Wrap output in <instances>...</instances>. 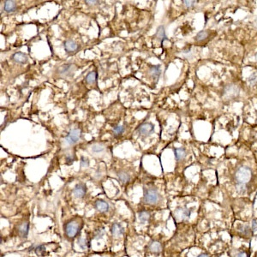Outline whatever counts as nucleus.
I'll list each match as a JSON object with an SVG mask.
<instances>
[{
	"label": "nucleus",
	"instance_id": "f257e3e1",
	"mask_svg": "<svg viewBox=\"0 0 257 257\" xmlns=\"http://www.w3.org/2000/svg\"><path fill=\"white\" fill-rule=\"evenodd\" d=\"M235 177L238 184H248L251 180L252 171L247 166H242L237 171Z\"/></svg>",
	"mask_w": 257,
	"mask_h": 257
},
{
	"label": "nucleus",
	"instance_id": "f03ea898",
	"mask_svg": "<svg viewBox=\"0 0 257 257\" xmlns=\"http://www.w3.org/2000/svg\"><path fill=\"white\" fill-rule=\"evenodd\" d=\"M239 91H240V89H239V87L238 85H235V84L227 85L225 87V88L223 90L222 97L226 100L233 99L238 96Z\"/></svg>",
	"mask_w": 257,
	"mask_h": 257
},
{
	"label": "nucleus",
	"instance_id": "7ed1b4c3",
	"mask_svg": "<svg viewBox=\"0 0 257 257\" xmlns=\"http://www.w3.org/2000/svg\"><path fill=\"white\" fill-rule=\"evenodd\" d=\"M160 200V194L155 189H149L147 190H145L144 194V202L150 204L154 205L157 204Z\"/></svg>",
	"mask_w": 257,
	"mask_h": 257
},
{
	"label": "nucleus",
	"instance_id": "20e7f679",
	"mask_svg": "<svg viewBox=\"0 0 257 257\" xmlns=\"http://www.w3.org/2000/svg\"><path fill=\"white\" fill-rule=\"evenodd\" d=\"M65 233L69 238H75L79 231V224L76 221H70L65 225Z\"/></svg>",
	"mask_w": 257,
	"mask_h": 257
},
{
	"label": "nucleus",
	"instance_id": "39448f33",
	"mask_svg": "<svg viewBox=\"0 0 257 257\" xmlns=\"http://www.w3.org/2000/svg\"><path fill=\"white\" fill-rule=\"evenodd\" d=\"M76 67L74 64H64L61 67L58 68L57 70V73L60 76L63 77H69L73 75L74 72L75 71Z\"/></svg>",
	"mask_w": 257,
	"mask_h": 257
},
{
	"label": "nucleus",
	"instance_id": "423d86ee",
	"mask_svg": "<svg viewBox=\"0 0 257 257\" xmlns=\"http://www.w3.org/2000/svg\"><path fill=\"white\" fill-rule=\"evenodd\" d=\"M80 138H81V130L78 128H74L69 132V134L65 138V141L68 144L73 145L80 140Z\"/></svg>",
	"mask_w": 257,
	"mask_h": 257
},
{
	"label": "nucleus",
	"instance_id": "0eeeda50",
	"mask_svg": "<svg viewBox=\"0 0 257 257\" xmlns=\"http://www.w3.org/2000/svg\"><path fill=\"white\" fill-rule=\"evenodd\" d=\"M190 210L187 208H178L174 212V218L178 220H186L190 216Z\"/></svg>",
	"mask_w": 257,
	"mask_h": 257
},
{
	"label": "nucleus",
	"instance_id": "6e6552de",
	"mask_svg": "<svg viewBox=\"0 0 257 257\" xmlns=\"http://www.w3.org/2000/svg\"><path fill=\"white\" fill-rule=\"evenodd\" d=\"M154 130V125L152 123H143L138 128V132L142 135H148Z\"/></svg>",
	"mask_w": 257,
	"mask_h": 257
},
{
	"label": "nucleus",
	"instance_id": "1a4fd4ad",
	"mask_svg": "<svg viewBox=\"0 0 257 257\" xmlns=\"http://www.w3.org/2000/svg\"><path fill=\"white\" fill-rule=\"evenodd\" d=\"M86 192H87V187H86L85 184H77V185L75 187V189H74L73 190V193L74 195H75V196L77 197V198H82V197H83V196H85Z\"/></svg>",
	"mask_w": 257,
	"mask_h": 257
},
{
	"label": "nucleus",
	"instance_id": "9d476101",
	"mask_svg": "<svg viewBox=\"0 0 257 257\" xmlns=\"http://www.w3.org/2000/svg\"><path fill=\"white\" fill-rule=\"evenodd\" d=\"M111 231L112 236H114V237H119V236H121V235L124 234V228L122 227V225L120 224L114 223L111 225Z\"/></svg>",
	"mask_w": 257,
	"mask_h": 257
},
{
	"label": "nucleus",
	"instance_id": "9b49d317",
	"mask_svg": "<svg viewBox=\"0 0 257 257\" xmlns=\"http://www.w3.org/2000/svg\"><path fill=\"white\" fill-rule=\"evenodd\" d=\"M64 49L67 53H74L77 50L78 48V46L77 44L72 40V39H67L65 42H64Z\"/></svg>",
	"mask_w": 257,
	"mask_h": 257
},
{
	"label": "nucleus",
	"instance_id": "f8f14e48",
	"mask_svg": "<svg viewBox=\"0 0 257 257\" xmlns=\"http://www.w3.org/2000/svg\"><path fill=\"white\" fill-rule=\"evenodd\" d=\"M155 37H156L157 39H159V40L161 42V44H163V42H164L165 40H167V39H168L167 37H166V35H165V31L164 26H160V27L158 28L157 32H156V34H155Z\"/></svg>",
	"mask_w": 257,
	"mask_h": 257
},
{
	"label": "nucleus",
	"instance_id": "ddd939ff",
	"mask_svg": "<svg viewBox=\"0 0 257 257\" xmlns=\"http://www.w3.org/2000/svg\"><path fill=\"white\" fill-rule=\"evenodd\" d=\"M28 231H29V224L28 222L22 223L18 227L19 235L21 238H27V236L28 234Z\"/></svg>",
	"mask_w": 257,
	"mask_h": 257
},
{
	"label": "nucleus",
	"instance_id": "4468645a",
	"mask_svg": "<svg viewBox=\"0 0 257 257\" xmlns=\"http://www.w3.org/2000/svg\"><path fill=\"white\" fill-rule=\"evenodd\" d=\"M95 207L101 213L107 212L109 209V204L103 200H98L95 202Z\"/></svg>",
	"mask_w": 257,
	"mask_h": 257
},
{
	"label": "nucleus",
	"instance_id": "2eb2a0df",
	"mask_svg": "<svg viewBox=\"0 0 257 257\" xmlns=\"http://www.w3.org/2000/svg\"><path fill=\"white\" fill-rule=\"evenodd\" d=\"M148 249L153 253H160L162 250V245L158 241H153V242H150V244L148 246Z\"/></svg>",
	"mask_w": 257,
	"mask_h": 257
},
{
	"label": "nucleus",
	"instance_id": "dca6fc26",
	"mask_svg": "<svg viewBox=\"0 0 257 257\" xmlns=\"http://www.w3.org/2000/svg\"><path fill=\"white\" fill-rule=\"evenodd\" d=\"M13 60L18 64H25L28 62V56L26 55L25 53H15L13 57H12Z\"/></svg>",
	"mask_w": 257,
	"mask_h": 257
},
{
	"label": "nucleus",
	"instance_id": "f3484780",
	"mask_svg": "<svg viewBox=\"0 0 257 257\" xmlns=\"http://www.w3.org/2000/svg\"><path fill=\"white\" fill-rule=\"evenodd\" d=\"M35 250V252L39 256H43L46 252V247L44 244H33L29 248V251Z\"/></svg>",
	"mask_w": 257,
	"mask_h": 257
},
{
	"label": "nucleus",
	"instance_id": "a211bd4d",
	"mask_svg": "<svg viewBox=\"0 0 257 257\" xmlns=\"http://www.w3.org/2000/svg\"><path fill=\"white\" fill-rule=\"evenodd\" d=\"M149 74L152 75V77L153 79H158L161 74V68L160 65H155V66H152L149 70Z\"/></svg>",
	"mask_w": 257,
	"mask_h": 257
},
{
	"label": "nucleus",
	"instance_id": "6ab92c4d",
	"mask_svg": "<svg viewBox=\"0 0 257 257\" xmlns=\"http://www.w3.org/2000/svg\"><path fill=\"white\" fill-rule=\"evenodd\" d=\"M16 9H17V4L14 1L8 0L4 2V10L6 12H9V13L14 12Z\"/></svg>",
	"mask_w": 257,
	"mask_h": 257
},
{
	"label": "nucleus",
	"instance_id": "aec40b11",
	"mask_svg": "<svg viewBox=\"0 0 257 257\" xmlns=\"http://www.w3.org/2000/svg\"><path fill=\"white\" fill-rule=\"evenodd\" d=\"M174 153H175V157H176L177 160H181L184 159V157L186 156V151L183 147L175 148Z\"/></svg>",
	"mask_w": 257,
	"mask_h": 257
},
{
	"label": "nucleus",
	"instance_id": "412c9836",
	"mask_svg": "<svg viewBox=\"0 0 257 257\" xmlns=\"http://www.w3.org/2000/svg\"><path fill=\"white\" fill-rule=\"evenodd\" d=\"M150 218V213L147 211H142L138 213V220L142 224H145Z\"/></svg>",
	"mask_w": 257,
	"mask_h": 257
},
{
	"label": "nucleus",
	"instance_id": "4be33fe9",
	"mask_svg": "<svg viewBox=\"0 0 257 257\" xmlns=\"http://www.w3.org/2000/svg\"><path fill=\"white\" fill-rule=\"evenodd\" d=\"M117 178H118V179H119L120 182H122L123 184H125V183H127V182L129 181L130 175L128 173H127V172H125V171H121L120 173H118Z\"/></svg>",
	"mask_w": 257,
	"mask_h": 257
},
{
	"label": "nucleus",
	"instance_id": "5701e85b",
	"mask_svg": "<svg viewBox=\"0 0 257 257\" xmlns=\"http://www.w3.org/2000/svg\"><path fill=\"white\" fill-rule=\"evenodd\" d=\"M239 231L241 232V234L244 237H249L250 234H251V231H250V228L249 225H242L240 226L239 228Z\"/></svg>",
	"mask_w": 257,
	"mask_h": 257
},
{
	"label": "nucleus",
	"instance_id": "b1692460",
	"mask_svg": "<svg viewBox=\"0 0 257 257\" xmlns=\"http://www.w3.org/2000/svg\"><path fill=\"white\" fill-rule=\"evenodd\" d=\"M96 79H97V73L94 72V71H92L90 73L88 74V75L86 76V82L88 84H93L96 82Z\"/></svg>",
	"mask_w": 257,
	"mask_h": 257
},
{
	"label": "nucleus",
	"instance_id": "393cba45",
	"mask_svg": "<svg viewBox=\"0 0 257 257\" xmlns=\"http://www.w3.org/2000/svg\"><path fill=\"white\" fill-rule=\"evenodd\" d=\"M248 83L250 86H256L257 85V72H254L248 79Z\"/></svg>",
	"mask_w": 257,
	"mask_h": 257
},
{
	"label": "nucleus",
	"instance_id": "a878e982",
	"mask_svg": "<svg viewBox=\"0 0 257 257\" xmlns=\"http://www.w3.org/2000/svg\"><path fill=\"white\" fill-rule=\"evenodd\" d=\"M207 36H208V32L207 31H201L196 35L195 39H196V41H202V40L206 39L207 38Z\"/></svg>",
	"mask_w": 257,
	"mask_h": 257
},
{
	"label": "nucleus",
	"instance_id": "bb28decb",
	"mask_svg": "<svg viewBox=\"0 0 257 257\" xmlns=\"http://www.w3.org/2000/svg\"><path fill=\"white\" fill-rule=\"evenodd\" d=\"M124 127L123 125H117L113 128V133L115 135H120L124 133Z\"/></svg>",
	"mask_w": 257,
	"mask_h": 257
},
{
	"label": "nucleus",
	"instance_id": "cd10ccee",
	"mask_svg": "<svg viewBox=\"0 0 257 257\" xmlns=\"http://www.w3.org/2000/svg\"><path fill=\"white\" fill-rule=\"evenodd\" d=\"M77 243L78 245L82 249H86L88 248V241L86 239L82 238H80L77 240Z\"/></svg>",
	"mask_w": 257,
	"mask_h": 257
},
{
	"label": "nucleus",
	"instance_id": "c85d7f7f",
	"mask_svg": "<svg viewBox=\"0 0 257 257\" xmlns=\"http://www.w3.org/2000/svg\"><path fill=\"white\" fill-rule=\"evenodd\" d=\"M92 150L94 153H100L104 150V146L101 144H94L93 145Z\"/></svg>",
	"mask_w": 257,
	"mask_h": 257
},
{
	"label": "nucleus",
	"instance_id": "c756f323",
	"mask_svg": "<svg viewBox=\"0 0 257 257\" xmlns=\"http://www.w3.org/2000/svg\"><path fill=\"white\" fill-rule=\"evenodd\" d=\"M80 165H81V167H82V168H87V167H88V165H89L88 159H87V158H85V157H82V158H81V161H80Z\"/></svg>",
	"mask_w": 257,
	"mask_h": 257
},
{
	"label": "nucleus",
	"instance_id": "7c9ffc66",
	"mask_svg": "<svg viewBox=\"0 0 257 257\" xmlns=\"http://www.w3.org/2000/svg\"><path fill=\"white\" fill-rule=\"evenodd\" d=\"M183 3H184V4L187 8H190V7L194 6L196 2V1H187V0H184V1H183Z\"/></svg>",
	"mask_w": 257,
	"mask_h": 257
},
{
	"label": "nucleus",
	"instance_id": "2f4dec72",
	"mask_svg": "<svg viewBox=\"0 0 257 257\" xmlns=\"http://www.w3.org/2000/svg\"><path fill=\"white\" fill-rule=\"evenodd\" d=\"M103 235H104V231L103 230H97V231L95 233V238H102Z\"/></svg>",
	"mask_w": 257,
	"mask_h": 257
},
{
	"label": "nucleus",
	"instance_id": "473e14b6",
	"mask_svg": "<svg viewBox=\"0 0 257 257\" xmlns=\"http://www.w3.org/2000/svg\"><path fill=\"white\" fill-rule=\"evenodd\" d=\"M236 257H249V255H248V253L245 252V251H240L239 253L237 254Z\"/></svg>",
	"mask_w": 257,
	"mask_h": 257
},
{
	"label": "nucleus",
	"instance_id": "72a5a7b5",
	"mask_svg": "<svg viewBox=\"0 0 257 257\" xmlns=\"http://www.w3.org/2000/svg\"><path fill=\"white\" fill-rule=\"evenodd\" d=\"M252 230H253V231H257V221L256 220L252 221Z\"/></svg>",
	"mask_w": 257,
	"mask_h": 257
},
{
	"label": "nucleus",
	"instance_id": "f704fd0d",
	"mask_svg": "<svg viewBox=\"0 0 257 257\" xmlns=\"http://www.w3.org/2000/svg\"><path fill=\"white\" fill-rule=\"evenodd\" d=\"M85 3L89 4V5H95L97 3H99V1H88V0H87V1H85Z\"/></svg>",
	"mask_w": 257,
	"mask_h": 257
},
{
	"label": "nucleus",
	"instance_id": "c9c22d12",
	"mask_svg": "<svg viewBox=\"0 0 257 257\" xmlns=\"http://www.w3.org/2000/svg\"><path fill=\"white\" fill-rule=\"evenodd\" d=\"M66 160L68 161V162H70V163H71V162H73L74 159L72 158V156H70V155H67L66 156Z\"/></svg>",
	"mask_w": 257,
	"mask_h": 257
},
{
	"label": "nucleus",
	"instance_id": "e433bc0d",
	"mask_svg": "<svg viewBox=\"0 0 257 257\" xmlns=\"http://www.w3.org/2000/svg\"><path fill=\"white\" fill-rule=\"evenodd\" d=\"M197 257H210L209 256V255H207V254H205V253H203V254H201V255H199Z\"/></svg>",
	"mask_w": 257,
	"mask_h": 257
}]
</instances>
